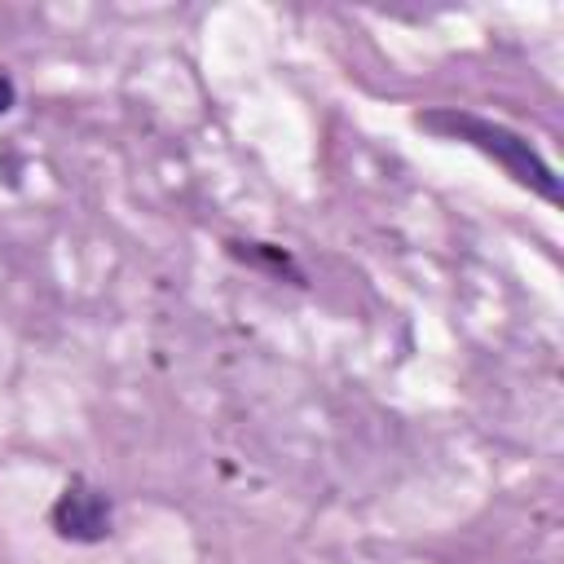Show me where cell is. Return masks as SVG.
Here are the masks:
<instances>
[{"mask_svg": "<svg viewBox=\"0 0 564 564\" xmlns=\"http://www.w3.org/2000/svg\"><path fill=\"white\" fill-rule=\"evenodd\" d=\"M414 123L441 141H458L476 154H485L489 163L502 167V176H511L520 189L538 194L542 203H560V176L555 167L546 163V154L516 128H507L502 119H489L480 110H467V106H432V110H419Z\"/></svg>", "mask_w": 564, "mask_h": 564, "instance_id": "cell-1", "label": "cell"}, {"mask_svg": "<svg viewBox=\"0 0 564 564\" xmlns=\"http://www.w3.org/2000/svg\"><path fill=\"white\" fill-rule=\"evenodd\" d=\"M48 529L70 546H97L115 533V502L101 485L70 476L48 507Z\"/></svg>", "mask_w": 564, "mask_h": 564, "instance_id": "cell-2", "label": "cell"}, {"mask_svg": "<svg viewBox=\"0 0 564 564\" xmlns=\"http://www.w3.org/2000/svg\"><path fill=\"white\" fill-rule=\"evenodd\" d=\"M229 256H238L242 264H269L273 273H291L295 282H300V269L291 264V256L286 251H278V247H269V242H229Z\"/></svg>", "mask_w": 564, "mask_h": 564, "instance_id": "cell-3", "label": "cell"}, {"mask_svg": "<svg viewBox=\"0 0 564 564\" xmlns=\"http://www.w3.org/2000/svg\"><path fill=\"white\" fill-rule=\"evenodd\" d=\"M13 106H18V84H13V75L0 66V119H4Z\"/></svg>", "mask_w": 564, "mask_h": 564, "instance_id": "cell-4", "label": "cell"}]
</instances>
